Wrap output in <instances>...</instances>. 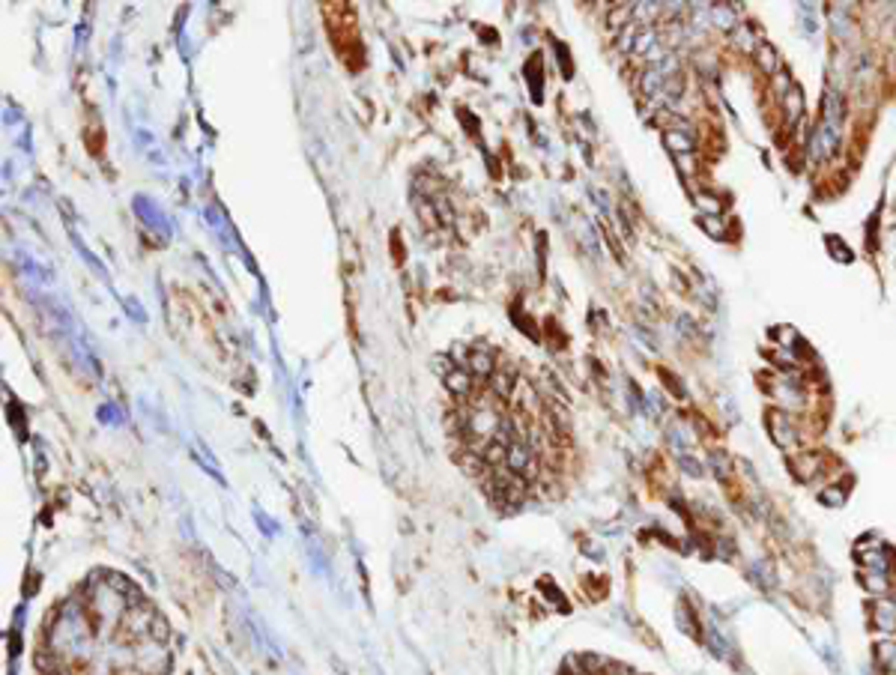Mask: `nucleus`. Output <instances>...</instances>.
<instances>
[{
  "instance_id": "obj_1",
  "label": "nucleus",
  "mask_w": 896,
  "mask_h": 675,
  "mask_svg": "<svg viewBox=\"0 0 896 675\" xmlns=\"http://www.w3.org/2000/svg\"><path fill=\"white\" fill-rule=\"evenodd\" d=\"M323 18H326V27H329V36L341 54V60L347 63L350 69H361L365 54H361L352 3H323Z\"/></svg>"
},
{
  "instance_id": "obj_2",
  "label": "nucleus",
  "mask_w": 896,
  "mask_h": 675,
  "mask_svg": "<svg viewBox=\"0 0 896 675\" xmlns=\"http://www.w3.org/2000/svg\"><path fill=\"white\" fill-rule=\"evenodd\" d=\"M839 132H843V99L837 90H828L825 102H822V123L816 129V138H813V156H830L839 143Z\"/></svg>"
},
{
  "instance_id": "obj_3",
  "label": "nucleus",
  "mask_w": 896,
  "mask_h": 675,
  "mask_svg": "<svg viewBox=\"0 0 896 675\" xmlns=\"http://www.w3.org/2000/svg\"><path fill=\"white\" fill-rule=\"evenodd\" d=\"M666 143L675 152H690L693 150V138L690 134H678V132H666Z\"/></svg>"
},
{
  "instance_id": "obj_4",
  "label": "nucleus",
  "mask_w": 896,
  "mask_h": 675,
  "mask_svg": "<svg viewBox=\"0 0 896 675\" xmlns=\"http://www.w3.org/2000/svg\"><path fill=\"white\" fill-rule=\"evenodd\" d=\"M875 622L882 625V631H893V627H896V609H893V613H884V609H879V613H875Z\"/></svg>"
},
{
  "instance_id": "obj_5",
  "label": "nucleus",
  "mask_w": 896,
  "mask_h": 675,
  "mask_svg": "<svg viewBox=\"0 0 896 675\" xmlns=\"http://www.w3.org/2000/svg\"><path fill=\"white\" fill-rule=\"evenodd\" d=\"M714 18H717V24H720V27H726V30L732 27V21H735V15H732L726 6H714Z\"/></svg>"
},
{
  "instance_id": "obj_6",
  "label": "nucleus",
  "mask_w": 896,
  "mask_h": 675,
  "mask_svg": "<svg viewBox=\"0 0 896 675\" xmlns=\"http://www.w3.org/2000/svg\"><path fill=\"white\" fill-rule=\"evenodd\" d=\"M681 466H684V470H687V472H690V475H702V466H699V463H696V461H693V457H690V454H684V457H681Z\"/></svg>"
},
{
  "instance_id": "obj_7",
  "label": "nucleus",
  "mask_w": 896,
  "mask_h": 675,
  "mask_svg": "<svg viewBox=\"0 0 896 675\" xmlns=\"http://www.w3.org/2000/svg\"><path fill=\"white\" fill-rule=\"evenodd\" d=\"M702 228H708V230L714 233V236H723V228L717 224V219H714V215H711V219H705V221H702Z\"/></svg>"
}]
</instances>
